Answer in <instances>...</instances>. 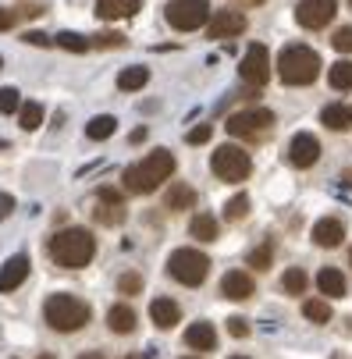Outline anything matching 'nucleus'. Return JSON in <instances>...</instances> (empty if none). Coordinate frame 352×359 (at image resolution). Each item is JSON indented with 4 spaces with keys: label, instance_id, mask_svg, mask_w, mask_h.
<instances>
[{
    "label": "nucleus",
    "instance_id": "1",
    "mask_svg": "<svg viewBox=\"0 0 352 359\" xmlns=\"http://www.w3.org/2000/svg\"><path fill=\"white\" fill-rule=\"evenodd\" d=\"M46 249H50V260H54L57 267L82 271V267L93 264V256H96V238L86 228H65V231H57L54 238H50Z\"/></svg>",
    "mask_w": 352,
    "mask_h": 359
},
{
    "label": "nucleus",
    "instance_id": "2",
    "mask_svg": "<svg viewBox=\"0 0 352 359\" xmlns=\"http://www.w3.org/2000/svg\"><path fill=\"white\" fill-rule=\"evenodd\" d=\"M171 175H175V153L171 149H154L142 164H132L125 171V192L149 196V192H157Z\"/></svg>",
    "mask_w": 352,
    "mask_h": 359
},
{
    "label": "nucleus",
    "instance_id": "3",
    "mask_svg": "<svg viewBox=\"0 0 352 359\" xmlns=\"http://www.w3.org/2000/svg\"><path fill=\"white\" fill-rule=\"evenodd\" d=\"M320 54L306 43H288L278 54V79L285 86H313L320 75Z\"/></svg>",
    "mask_w": 352,
    "mask_h": 359
},
{
    "label": "nucleus",
    "instance_id": "4",
    "mask_svg": "<svg viewBox=\"0 0 352 359\" xmlns=\"http://www.w3.org/2000/svg\"><path fill=\"white\" fill-rule=\"evenodd\" d=\"M43 320L61 331V334H72V331H82L89 320H93V310L89 302H82L79 295H68V292H57L43 302Z\"/></svg>",
    "mask_w": 352,
    "mask_h": 359
},
{
    "label": "nucleus",
    "instance_id": "5",
    "mask_svg": "<svg viewBox=\"0 0 352 359\" xmlns=\"http://www.w3.org/2000/svg\"><path fill=\"white\" fill-rule=\"evenodd\" d=\"M168 274L185 285V288H196V285H203L207 274H210V256L207 252H199V249H175L168 256Z\"/></svg>",
    "mask_w": 352,
    "mask_h": 359
},
{
    "label": "nucleus",
    "instance_id": "6",
    "mask_svg": "<svg viewBox=\"0 0 352 359\" xmlns=\"http://www.w3.org/2000/svg\"><path fill=\"white\" fill-rule=\"evenodd\" d=\"M210 171L221 178V182H245L249 178V171H253V157L242 149V146H235V142H224V146H217L214 149V157H210Z\"/></svg>",
    "mask_w": 352,
    "mask_h": 359
},
{
    "label": "nucleus",
    "instance_id": "7",
    "mask_svg": "<svg viewBox=\"0 0 352 359\" xmlns=\"http://www.w3.org/2000/svg\"><path fill=\"white\" fill-rule=\"evenodd\" d=\"M164 18L178 32H196L210 22V0H168Z\"/></svg>",
    "mask_w": 352,
    "mask_h": 359
},
{
    "label": "nucleus",
    "instance_id": "8",
    "mask_svg": "<svg viewBox=\"0 0 352 359\" xmlns=\"http://www.w3.org/2000/svg\"><path fill=\"white\" fill-rule=\"evenodd\" d=\"M224 128H228L231 135H238V139H260V135H267V132L274 128V114H271L267 107H249V111L231 114Z\"/></svg>",
    "mask_w": 352,
    "mask_h": 359
},
{
    "label": "nucleus",
    "instance_id": "9",
    "mask_svg": "<svg viewBox=\"0 0 352 359\" xmlns=\"http://www.w3.org/2000/svg\"><path fill=\"white\" fill-rule=\"evenodd\" d=\"M338 15V0H299L295 4V22L317 32V29H327Z\"/></svg>",
    "mask_w": 352,
    "mask_h": 359
},
{
    "label": "nucleus",
    "instance_id": "10",
    "mask_svg": "<svg viewBox=\"0 0 352 359\" xmlns=\"http://www.w3.org/2000/svg\"><path fill=\"white\" fill-rule=\"evenodd\" d=\"M238 75H242V82H249V86H264V82L271 79V54H267L264 43H253V46L245 50V57H242V65H238Z\"/></svg>",
    "mask_w": 352,
    "mask_h": 359
},
{
    "label": "nucleus",
    "instance_id": "11",
    "mask_svg": "<svg viewBox=\"0 0 352 359\" xmlns=\"http://www.w3.org/2000/svg\"><path fill=\"white\" fill-rule=\"evenodd\" d=\"M320 161V139L313 132H295L292 142H288V164L299 168V171H306Z\"/></svg>",
    "mask_w": 352,
    "mask_h": 359
},
{
    "label": "nucleus",
    "instance_id": "12",
    "mask_svg": "<svg viewBox=\"0 0 352 359\" xmlns=\"http://www.w3.org/2000/svg\"><path fill=\"white\" fill-rule=\"evenodd\" d=\"M207 32H210V39H235V36H242L245 32V15L242 11H217L214 18H210V25H207Z\"/></svg>",
    "mask_w": 352,
    "mask_h": 359
},
{
    "label": "nucleus",
    "instance_id": "13",
    "mask_svg": "<svg viewBox=\"0 0 352 359\" xmlns=\"http://www.w3.org/2000/svg\"><path fill=\"white\" fill-rule=\"evenodd\" d=\"M253 292H257V281H253V274H245V271H228L221 278V295L231 299V302L253 299Z\"/></svg>",
    "mask_w": 352,
    "mask_h": 359
},
{
    "label": "nucleus",
    "instance_id": "14",
    "mask_svg": "<svg viewBox=\"0 0 352 359\" xmlns=\"http://www.w3.org/2000/svg\"><path fill=\"white\" fill-rule=\"evenodd\" d=\"M29 271H32V260H29L25 252L11 256V260L0 267V292H15V288H22V281L29 278Z\"/></svg>",
    "mask_w": 352,
    "mask_h": 359
},
{
    "label": "nucleus",
    "instance_id": "15",
    "mask_svg": "<svg viewBox=\"0 0 352 359\" xmlns=\"http://www.w3.org/2000/svg\"><path fill=\"white\" fill-rule=\"evenodd\" d=\"M149 320H154L161 331H171V327L182 320V306H178L175 299L161 295V299H154V302H149Z\"/></svg>",
    "mask_w": 352,
    "mask_h": 359
},
{
    "label": "nucleus",
    "instance_id": "16",
    "mask_svg": "<svg viewBox=\"0 0 352 359\" xmlns=\"http://www.w3.org/2000/svg\"><path fill=\"white\" fill-rule=\"evenodd\" d=\"M185 345H189L192 352H214V348H217V331H214V324H207V320L189 324Z\"/></svg>",
    "mask_w": 352,
    "mask_h": 359
},
{
    "label": "nucleus",
    "instance_id": "17",
    "mask_svg": "<svg viewBox=\"0 0 352 359\" xmlns=\"http://www.w3.org/2000/svg\"><path fill=\"white\" fill-rule=\"evenodd\" d=\"M313 242H317L320 249L341 245V242H345V224H341L338 217H320V221L313 224Z\"/></svg>",
    "mask_w": 352,
    "mask_h": 359
},
{
    "label": "nucleus",
    "instance_id": "18",
    "mask_svg": "<svg viewBox=\"0 0 352 359\" xmlns=\"http://www.w3.org/2000/svg\"><path fill=\"white\" fill-rule=\"evenodd\" d=\"M142 8V0H96V15L104 22H118V18H132Z\"/></svg>",
    "mask_w": 352,
    "mask_h": 359
},
{
    "label": "nucleus",
    "instance_id": "19",
    "mask_svg": "<svg viewBox=\"0 0 352 359\" xmlns=\"http://www.w3.org/2000/svg\"><path fill=\"white\" fill-rule=\"evenodd\" d=\"M164 207H168L171 214L192 210V207H196V189L185 185V182H175V185L168 189V196H164Z\"/></svg>",
    "mask_w": 352,
    "mask_h": 359
},
{
    "label": "nucleus",
    "instance_id": "20",
    "mask_svg": "<svg viewBox=\"0 0 352 359\" xmlns=\"http://www.w3.org/2000/svg\"><path fill=\"white\" fill-rule=\"evenodd\" d=\"M135 324H139V317H135L132 306L118 302V306H111V310H107V327H111L114 334H132Z\"/></svg>",
    "mask_w": 352,
    "mask_h": 359
},
{
    "label": "nucleus",
    "instance_id": "21",
    "mask_svg": "<svg viewBox=\"0 0 352 359\" xmlns=\"http://www.w3.org/2000/svg\"><path fill=\"white\" fill-rule=\"evenodd\" d=\"M317 288H320V295H327V299H341V295L348 292V281H345V274H341L338 267H324V271L317 274Z\"/></svg>",
    "mask_w": 352,
    "mask_h": 359
},
{
    "label": "nucleus",
    "instance_id": "22",
    "mask_svg": "<svg viewBox=\"0 0 352 359\" xmlns=\"http://www.w3.org/2000/svg\"><path fill=\"white\" fill-rule=\"evenodd\" d=\"M320 121L331 132H348L352 128V104H327L320 111Z\"/></svg>",
    "mask_w": 352,
    "mask_h": 359
},
{
    "label": "nucleus",
    "instance_id": "23",
    "mask_svg": "<svg viewBox=\"0 0 352 359\" xmlns=\"http://www.w3.org/2000/svg\"><path fill=\"white\" fill-rule=\"evenodd\" d=\"M189 235H192V238H199V242H217L221 224H217V217H214V214H196V217L189 221Z\"/></svg>",
    "mask_w": 352,
    "mask_h": 359
},
{
    "label": "nucleus",
    "instance_id": "24",
    "mask_svg": "<svg viewBox=\"0 0 352 359\" xmlns=\"http://www.w3.org/2000/svg\"><path fill=\"white\" fill-rule=\"evenodd\" d=\"M114 128H118V121H114L111 114H96V118L86 125V139L104 142V139H111V135H114Z\"/></svg>",
    "mask_w": 352,
    "mask_h": 359
},
{
    "label": "nucleus",
    "instance_id": "25",
    "mask_svg": "<svg viewBox=\"0 0 352 359\" xmlns=\"http://www.w3.org/2000/svg\"><path fill=\"white\" fill-rule=\"evenodd\" d=\"M327 82H331V89H338V93L352 89V61H334V65L327 68Z\"/></svg>",
    "mask_w": 352,
    "mask_h": 359
},
{
    "label": "nucleus",
    "instance_id": "26",
    "mask_svg": "<svg viewBox=\"0 0 352 359\" xmlns=\"http://www.w3.org/2000/svg\"><path fill=\"white\" fill-rule=\"evenodd\" d=\"M149 82V72L146 68H125L121 75H118V89L121 93H135V89H142Z\"/></svg>",
    "mask_w": 352,
    "mask_h": 359
},
{
    "label": "nucleus",
    "instance_id": "27",
    "mask_svg": "<svg viewBox=\"0 0 352 359\" xmlns=\"http://www.w3.org/2000/svg\"><path fill=\"white\" fill-rule=\"evenodd\" d=\"M306 285H310V278H306V271H303V267H288V271H285V278H281V288H285L288 295H303V292H306Z\"/></svg>",
    "mask_w": 352,
    "mask_h": 359
},
{
    "label": "nucleus",
    "instance_id": "28",
    "mask_svg": "<svg viewBox=\"0 0 352 359\" xmlns=\"http://www.w3.org/2000/svg\"><path fill=\"white\" fill-rule=\"evenodd\" d=\"M303 317L313 320V324H327V320H331V306H327V299H306V302H303Z\"/></svg>",
    "mask_w": 352,
    "mask_h": 359
},
{
    "label": "nucleus",
    "instance_id": "29",
    "mask_svg": "<svg viewBox=\"0 0 352 359\" xmlns=\"http://www.w3.org/2000/svg\"><path fill=\"white\" fill-rule=\"evenodd\" d=\"M54 43L65 46V50H72V54H86V50L93 46V39H86V36H79V32H57Z\"/></svg>",
    "mask_w": 352,
    "mask_h": 359
},
{
    "label": "nucleus",
    "instance_id": "30",
    "mask_svg": "<svg viewBox=\"0 0 352 359\" xmlns=\"http://www.w3.org/2000/svg\"><path fill=\"white\" fill-rule=\"evenodd\" d=\"M224 217H228V221H245V217H249V196H245V192H238V196H231V199L224 203Z\"/></svg>",
    "mask_w": 352,
    "mask_h": 359
},
{
    "label": "nucleus",
    "instance_id": "31",
    "mask_svg": "<svg viewBox=\"0 0 352 359\" xmlns=\"http://www.w3.org/2000/svg\"><path fill=\"white\" fill-rule=\"evenodd\" d=\"M271 264H274V242H264V245H257L253 252H249V267L267 271Z\"/></svg>",
    "mask_w": 352,
    "mask_h": 359
},
{
    "label": "nucleus",
    "instance_id": "32",
    "mask_svg": "<svg viewBox=\"0 0 352 359\" xmlns=\"http://www.w3.org/2000/svg\"><path fill=\"white\" fill-rule=\"evenodd\" d=\"M18 121H22V128H25V132H36V128L43 125V107H39V104H22Z\"/></svg>",
    "mask_w": 352,
    "mask_h": 359
},
{
    "label": "nucleus",
    "instance_id": "33",
    "mask_svg": "<svg viewBox=\"0 0 352 359\" xmlns=\"http://www.w3.org/2000/svg\"><path fill=\"white\" fill-rule=\"evenodd\" d=\"M96 221H100V224H107V228L125 224V207H111V203H100V207H96Z\"/></svg>",
    "mask_w": 352,
    "mask_h": 359
},
{
    "label": "nucleus",
    "instance_id": "34",
    "mask_svg": "<svg viewBox=\"0 0 352 359\" xmlns=\"http://www.w3.org/2000/svg\"><path fill=\"white\" fill-rule=\"evenodd\" d=\"M18 111H22V96H18V89L4 86V89H0V114H18Z\"/></svg>",
    "mask_w": 352,
    "mask_h": 359
},
{
    "label": "nucleus",
    "instance_id": "35",
    "mask_svg": "<svg viewBox=\"0 0 352 359\" xmlns=\"http://www.w3.org/2000/svg\"><path fill=\"white\" fill-rule=\"evenodd\" d=\"M118 292H121V295H139V292H142V278H139L135 271L121 274V278H118Z\"/></svg>",
    "mask_w": 352,
    "mask_h": 359
},
{
    "label": "nucleus",
    "instance_id": "36",
    "mask_svg": "<svg viewBox=\"0 0 352 359\" xmlns=\"http://www.w3.org/2000/svg\"><path fill=\"white\" fill-rule=\"evenodd\" d=\"M331 46L338 54H352V25H341L334 36H331Z\"/></svg>",
    "mask_w": 352,
    "mask_h": 359
},
{
    "label": "nucleus",
    "instance_id": "37",
    "mask_svg": "<svg viewBox=\"0 0 352 359\" xmlns=\"http://www.w3.org/2000/svg\"><path fill=\"white\" fill-rule=\"evenodd\" d=\"M93 46L118 50V46H125V36H121V32H100V36H93Z\"/></svg>",
    "mask_w": 352,
    "mask_h": 359
},
{
    "label": "nucleus",
    "instance_id": "38",
    "mask_svg": "<svg viewBox=\"0 0 352 359\" xmlns=\"http://www.w3.org/2000/svg\"><path fill=\"white\" fill-rule=\"evenodd\" d=\"M210 135H214V125H196V128L185 135V142H189V146H203V142H210Z\"/></svg>",
    "mask_w": 352,
    "mask_h": 359
},
{
    "label": "nucleus",
    "instance_id": "39",
    "mask_svg": "<svg viewBox=\"0 0 352 359\" xmlns=\"http://www.w3.org/2000/svg\"><path fill=\"white\" fill-rule=\"evenodd\" d=\"M96 199H100V203H111V207H125V196H121L118 189H111V185L100 189V192H96Z\"/></svg>",
    "mask_w": 352,
    "mask_h": 359
},
{
    "label": "nucleus",
    "instance_id": "40",
    "mask_svg": "<svg viewBox=\"0 0 352 359\" xmlns=\"http://www.w3.org/2000/svg\"><path fill=\"white\" fill-rule=\"evenodd\" d=\"M228 334H235V338H249V320L231 317V320H228Z\"/></svg>",
    "mask_w": 352,
    "mask_h": 359
},
{
    "label": "nucleus",
    "instance_id": "41",
    "mask_svg": "<svg viewBox=\"0 0 352 359\" xmlns=\"http://www.w3.org/2000/svg\"><path fill=\"white\" fill-rule=\"evenodd\" d=\"M11 210H15V196L0 192V221H8V217H11Z\"/></svg>",
    "mask_w": 352,
    "mask_h": 359
},
{
    "label": "nucleus",
    "instance_id": "42",
    "mask_svg": "<svg viewBox=\"0 0 352 359\" xmlns=\"http://www.w3.org/2000/svg\"><path fill=\"white\" fill-rule=\"evenodd\" d=\"M15 18H18L15 11H8V8H0V32H4V29H11V25H15Z\"/></svg>",
    "mask_w": 352,
    "mask_h": 359
},
{
    "label": "nucleus",
    "instance_id": "43",
    "mask_svg": "<svg viewBox=\"0 0 352 359\" xmlns=\"http://www.w3.org/2000/svg\"><path fill=\"white\" fill-rule=\"evenodd\" d=\"M25 43H32V46H46L50 36H43V32H25Z\"/></svg>",
    "mask_w": 352,
    "mask_h": 359
},
{
    "label": "nucleus",
    "instance_id": "44",
    "mask_svg": "<svg viewBox=\"0 0 352 359\" xmlns=\"http://www.w3.org/2000/svg\"><path fill=\"white\" fill-rule=\"evenodd\" d=\"M79 359H107V355H104V352H82Z\"/></svg>",
    "mask_w": 352,
    "mask_h": 359
},
{
    "label": "nucleus",
    "instance_id": "45",
    "mask_svg": "<svg viewBox=\"0 0 352 359\" xmlns=\"http://www.w3.org/2000/svg\"><path fill=\"white\" fill-rule=\"evenodd\" d=\"M128 359H149V355H139V352H135V355H128Z\"/></svg>",
    "mask_w": 352,
    "mask_h": 359
},
{
    "label": "nucleus",
    "instance_id": "46",
    "mask_svg": "<svg viewBox=\"0 0 352 359\" xmlns=\"http://www.w3.org/2000/svg\"><path fill=\"white\" fill-rule=\"evenodd\" d=\"M348 267H352V249H348Z\"/></svg>",
    "mask_w": 352,
    "mask_h": 359
},
{
    "label": "nucleus",
    "instance_id": "47",
    "mask_svg": "<svg viewBox=\"0 0 352 359\" xmlns=\"http://www.w3.org/2000/svg\"><path fill=\"white\" fill-rule=\"evenodd\" d=\"M249 4H264V0H249Z\"/></svg>",
    "mask_w": 352,
    "mask_h": 359
},
{
    "label": "nucleus",
    "instance_id": "48",
    "mask_svg": "<svg viewBox=\"0 0 352 359\" xmlns=\"http://www.w3.org/2000/svg\"><path fill=\"white\" fill-rule=\"evenodd\" d=\"M231 359H249V355H231Z\"/></svg>",
    "mask_w": 352,
    "mask_h": 359
},
{
    "label": "nucleus",
    "instance_id": "49",
    "mask_svg": "<svg viewBox=\"0 0 352 359\" xmlns=\"http://www.w3.org/2000/svg\"><path fill=\"white\" fill-rule=\"evenodd\" d=\"M39 359H54V355H39Z\"/></svg>",
    "mask_w": 352,
    "mask_h": 359
},
{
    "label": "nucleus",
    "instance_id": "50",
    "mask_svg": "<svg viewBox=\"0 0 352 359\" xmlns=\"http://www.w3.org/2000/svg\"><path fill=\"white\" fill-rule=\"evenodd\" d=\"M185 359H199V355H185Z\"/></svg>",
    "mask_w": 352,
    "mask_h": 359
},
{
    "label": "nucleus",
    "instance_id": "51",
    "mask_svg": "<svg viewBox=\"0 0 352 359\" xmlns=\"http://www.w3.org/2000/svg\"><path fill=\"white\" fill-rule=\"evenodd\" d=\"M0 68H4V61H0Z\"/></svg>",
    "mask_w": 352,
    "mask_h": 359
},
{
    "label": "nucleus",
    "instance_id": "52",
    "mask_svg": "<svg viewBox=\"0 0 352 359\" xmlns=\"http://www.w3.org/2000/svg\"><path fill=\"white\" fill-rule=\"evenodd\" d=\"M348 8H352V0H348Z\"/></svg>",
    "mask_w": 352,
    "mask_h": 359
}]
</instances>
